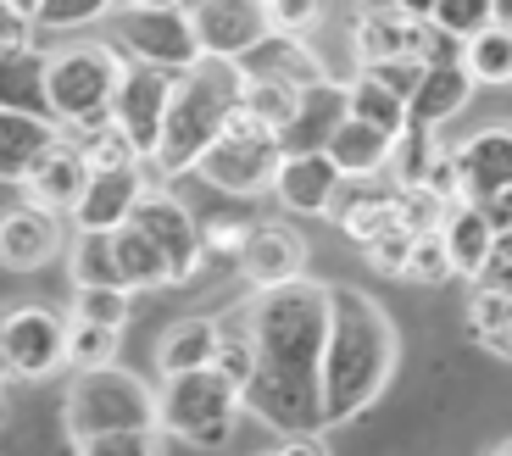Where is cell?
<instances>
[{
	"mask_svg": "<svg viewBox=\"0 0 512 456\" xmlns=\"http://www.w3.org/2000/svg\"><path fill=\"white\" fill-rule=\"evenodd\" d=\"M396 368V329L368 301L362 290H340L334 284V323H329V351H323V406L329 423H346L368 412V401L384 390Z\"/></svg>",
	"mask_w": 512,
	"mask_h": 456,
	"instance_id": "7a4b0ae2",
	"label": "cell"
},
{
	"mask_svg": "<svg viewBox=\"0 0 512 456\" xmlns=\"http://www.w3.org/2000/svg\"><path fill=\"white\" fill-rule=\"evenodd\" d=\"M218 323L212 317H184V323H173L162 340V351H156V368L162 373H184V368H212V356H218Z\"/></svg>",
	"mask_w": 512,
	"mask_h": 456,
	"instance_id": "83f0119b",
	"label": "cell"
},
{
	"mask_svg": "<svg viewBox=\"0 0 512 456\" xmlns=\"http://www.w3.org/2000/svg\"><path fill=\"white\" fill-rule=\"evenodd\" d=\"M6 6H17V12H39V0H6Z\"/></svg>",
	"mask_w": 512,
	"mask_h": 456,
	"instance_id": "db71d44e",
	"label": "cell"
},
{
	"mask_svg": "<svg viewBox=\"0 0 512 456\" xmlns=\"http://www.w3.org/2000/svg\"><path fill=\"white\" fill-rule=\"evenodd\" d=\"M423 67H429V62H418V56H396V62H368L362 73H373L379 84H390V89H396L401 101H412V89H418Z\"/></svg>",
	"mask_w": 512,
	"mask_h": 456,
	"instance_id": "f6af8a7d",
	"label": "cell"
},
{
	"mask_svg": "<svg viewBox=\"0 0 512 456\" xmlns=\"http://www.w3.org/2000/svg\"><path fill=\"white\" fill-rule=\"evenodd\" d=\"M401 6H407L412 17H435V0H401Z\"/></svg>",
	"mask_w": 512,
	"mask_h": 456,
	"instance_id": "816d5d0a",
	"label": "cell"
},
{
	"mask_svg": "<svg viewBox=\"0 0 512 456\" xmlns=\"http://www.w3.org/2000/svg\"><path fill=\"white\" fill-rule=\"evenodd\" d=\"M67 334L73 323H62L45 306H23V312L6 317V334H0V356H6V373L12 379H39L51 373L56 362H67Z\"/></svg>",
	"mask_w": 512,
	"mask_h": 456,
	"instance_id": "30bf717a",
	"label": "cell"
},
{
	"mask_svg": "<svg viewBox=\"0 0 512 456\" xmlns=\"http://www.w3.org/2000/svg\"><path fill=\"white\" fill-rule=\"evenodd\" d=\"M162 423V395L145 390V379L123 368H84L67 395V434L73 445L95 440V434H112V429H156Z\"/></svg>",
	"mask_w": 512,
	"mask_h": 456,
	"instance_id": "277c9868",
	"label": "cell"
},
{
	"mask_svg": "<svg viewBox=\"0 0 512 456\" xmlns=\"http://www.w3.org/2000/svg\"><path fill=\"white\" fill-rule=\"evenodd\" d=\"M195 39H201L206 56H229L240 62L262 34H273V17H268V0H206L190 12Z\"/></svg>",
	"mask_w": 512,
	"mask_h": 456,
	"instance_id": "8fae6325",
	"label": "cell"
},
{
	"mask_svg": "<svg viewBox=\"0 0 512 456\" xmlns=\"http://www.w3.org/2000/svg\"><path fill=\"white\" fill-rule=\"evenodd\" d=\"M279 162H284L279 134H273L268 123H256L251 112H240L218 140H212V151L195 162V173H201L206 184L229 190V195H256V190H268L273 184Z\"/></svg>",
	"mask_w": 512,
	"mask_h": 456,
	"instance_id": "52a82bcc",
	"label": "cell"
},
{
	"mask_svg": "<svg viewBox=\"0 0 512 456\" xmlns=\"http://www.w3.org/2000/svg\"><path fill=\"white\" fill-rule=\"evenodd\" d=\"M496 23L512 28V0H496Z\"/></svg>",
	"mask_w": 512,
	"mask_h": 456,
	"instance_id": "f5cc1de1",
	"label": "cell"
},
{
	"mask_svg": "<svg viewBox=\"0 0 512 456\" xmlns=\"http://www.w3.org/2000/svg\"><path fill=\"white\" fill-rule=\"evenodd\" d=\"M73 279L78 284H123L117 267V228H84V240L73 251Z\"/></svg>",
	"mask_w": 512,
	"mask_h": 456,
	"instance_id": "d6a6232c",
	"label": "cell"
},
{
	"mask_svg": "<svg viewBox=\"0 0 512 456\" xmlns=\"http://www.w3.org/2000/svg\"><path fill=\"white\" fill-rule=\"evenodd\" d=\"M390 151H396V134H384V128L362 123V117H346L329 140V156L346 178H373L379 167H390Z\"/></svg>",
	"mask_w": 512,
	"mask_h": 456,
	"instance_id": "d4e9b609",
	"label": "cell"
},
{
	"mask_svg": "<svg viewBox=\"0 0 512 456\" xmlns=\"http://www.w3.org/2000/svg\"><path fill=\"white\" fill-rule=\"evenodd\" d=\"M468 323H474V334L496 351L501 334H507L512 323V290H496V284H479L474 290V306H468Z\"/></svg>",
	"mask_w": 512,
	"mask_h": 456,
	"instance_id": "74e56055",
	"label": "cell"
},
{
	"mask_svg": "<svg viewBox=\"0 0 512 456\" xmlns=\"http://www.w3.org/2000/svg\"><path fill=\"white\" fill-rule=\"evenodd\" d=\"M0 256L12 273H28V267H45L56 256V223L45 206H12L6 212V228H0Z\"/></svg>",
	"mask_w": 512,
	"mask_h": 456,
	"instance_id": "603a6c76",
	"label": "cell"
},
{
	"mask_svg": "<svg viewBox=\"0 0 512 456\" xmlns=\"http://www.w3.org/2000/svg\"><path fill=\"white\" fill-rule=\"evenodd\" d=\"M134 6H184V0H134Z\"/></svg>",
	"mask_w": 512,
	"mask_h": 456,
	"instance_id": "11a10c76",
	"label": "cell"
},
{
	"mask_svg": "<svg viewBox=\"0 0 512 456\" xmlns=\"http://www.w3.org/2000/svg\"><path fill=\"white\" fill-rule=\"evenodd\" d=\"M84 156H90L95 173H101V167H140V145L117 128V117L101 128H84Z\"/></svg>",
	"mask_w": 512,
	"mask_h": 456,
	"instance_id": "f35d334b",
	"label": "cell"
},
{
	"mask_svg": "<svg viewBox=\"0 0 512 456\" xmlns=\"http://www.w3.org/2000/svg\"><path fill=\"white\" fill-rule=\"evenodd\" d=\"M45 56H12L6 62V106H23V112H45L51 117V95H45Z\"/></svg>",
	"mask_w": 512,
	"mask_h": 456,
	"instance_id": "836d02e7",
	"label": "cell"
},
{
	"mask_svg": "<svg viewBox=\"0 0 512 456\" xmlns=\"http://www.w3.org/2000/svg\"><path fill=\"white\" fill-rule=\"evenodd\" d=\"M128 67L117 62V51L106 45H73V51H56L45 67V95H51V117L67 128H101L112 123V101L117 84H123Z\"/></svg>",
	"mask_w": 512,
	"mask_h": 456,
	"instance_id": "5b68a950",
	"label": "cell"
},
{
	"mask_svg": "<svg viewBox=\"0 0 512 456\" xmlns=\"http://www.w3.org/2000/svg\"><path fill=\"white\" fill-rule=\"evenodd\" d=\"M412 34H418V17L401 0H357V12H351V51L362 67L412 56Z\"/></svg>",
	"mask_w": 512,
	"mask_h": 456,
	"instance_id": "4fadbf2b",
	"label": "cell"
},
{
	"mask_svg": "<svg viewBox=\"0 0 512 456\" xmlns=\"http://www.w3.org/2000/svg\"><path fill=\"white\" fill-rule=\"evenodd\" d=\"M273 190L290 212H307V217H323L334 212V195L346 190V173L334 167L329 151H290L273 173Z\"/></svg>",
	"mask_w": 512,
	"mask_h": 456,
	"instance_id": "7c38bea8",
	"label": "cell"
},
{
	"mask_svg": "<svg viewBox=\"0 0 512 456\" xmlns=\"http://www.w3.org/2000/svg\"><path fill=\"white\" fill-rule=\"evenodd\" d=\"M412 245H418V228H412V223H390L384 234H373L362 251H368V262L379 267V273H407V267H412Z\"/></svg>",
	"mask_w": 512,
	"mask_h": 456,
	"instance_id": "60d3db41",
	"label": "cell"
},
{
	"mask_svg": "<svg viewBox=\"0 0 512 456\" xmlns=\"http://www.w3.org/2000/svg\"><path fill=\"white\" fill-rule=\"evenodd\" d=\"M334 217L357 245H368L390 223H407L401 217V190H340L334 195Z\"/></svg>",
	"mask_w": 512,
	"mask_h": 456,
	"instance_id": "484cf974",
	"label": "cell"
},
{
	"mask_svg": "<svg viewBox=\"0 0 512 456\" xmlns=\"http://www.w3.org/2000/svg\"><path fill=\"white\" fill-rule=\"evenodd\" d=\"M351 117H362V123L384 128V134H401V128L412 123L407 101H401L390 84H379L373 73H362L357 84H351Z\"/></svg>",
	"mask_w": 512,
	"mask_h": 456,
	"instance_id": "4dcf8cb0",
	"label": "cell"
},
{
	"mask_svg": "<svg viewBox=\"0 0 512 456\" xmlns=\"http://www.w3.org/2000/svg\"><path fill=\"white\" fill-rule=\"evenodd\" d=\"M218 329H223V334H218V356H212V368L229 373V379L240 384V395H245V384H251V373H256V334H251V312L223 317Z\"/></svg>",
	"mask_w": 512,
	"mask_h": 456,
	"instance_id": "1f68e13d",
	"label": "cell"
},
{
	"mask_svg": "<svg viewBox=\"0 0 512 456\" xmlns=\"http://www.w3.org/2000/svg\"><path fill=\"white\" fill-rule=\"evenodd\" d=\"M435 23L457 39H474L479 28L496 23V0H435Z\"/></svg>",
	"mask_w": 512,
	"mask_h": 456,
	"instance_id": "b9f144b4",
	"label": "cell"
},
{
	"mask_svg": "<svg viewBox=\"0 0 512 456\" xmlns=\"http://www.w3.org/2000/svg\"><path fill=\"white\" fill-rule=\"evenodd\" d=\"M462 62L479 84H512V28L490 23L474 39H462Z\"/></svg>",
	"mask_w": 512,
	"mask_h": 456,
	"instance_id": "f546056e",
	"label": "cell"
},
{
	"mask_svg": "<svg viewBox=\"0 0 512 456\" xmlns=\"http://www.w3.org/2000/svg\"><path fill=\"white\" fill-rule=\"evenodd\" d=\"M28 23H34V12H17V6H6L0 12V56L12 62V56H28Z\"/></svg>",
	"mask_w": 512,
	"mask_h": 456,
	"instance_id": "7dc6e473",
	"label": "cell"
},
{
	"mask_svg": "<svg viewBox=\"0 0 512 456\" xmlns=\"http://www.w3.org/2000/svg\"><path fill=\"white\" fill-rule=\"evenodd\" d=\"M245 106V67L229 62V56H201L195 67L179 73V89H173V106H167V128L162 145H156V167L162 173H190L212 140L240 117Z\"/></svg>",
	"mask_w": 512,
	"mask_h": 456,
	"instance_id": "3957f363",
	"label": "cell"
},
{
	"mask_svg": "<svg viewBox=\"0 0 512 456\" xmlns=\"http://www.w3.org/2000/svg\"><path fill=\"white\" fill-rule=\"evenodd\" d=\"M112 356H117V329H112V323L73 317V334H67V362L84 373V368H106Z\"/></svg>",
	"mask_w": 512,
	"mask_h": 456,
	"instance_id": "8d00e7d4",
	"label": "cell"
},
{
	"mask_svg": "<svg viewBox=\"0 0 512 456\" xmlns=\"http://www.w3.org/2000/svg\"><path fill=\"white\" fill-rule=\"evenodd\" d=\"M240 67H245V78H290V84H318L323 78V67L312 62L301 34H279V28L256 39L251 51L240 56Z\"/></svg>",
	"mask_w": 512,
	"mask_h": 456,
	"instance_id": "cb8c5ba5",
	"label": "cell"
},
{
	"mask_svg": "<svg viewBox=\"0 0 512 456\" xmlns=\"http://www.w3.org/2000/svg\"><path fill=\"white\" fill-rule=\"evenodd\" d=\"M301 267H307V245L301 234L284 223H256L245 234V251H240V273L256 284V290H273V284H290L301 279Z\"/></svg>",
	"mask_w": 512,
	"mask_h": 456,
	"instance_id": "2e32d148",
	"label": "cell"
},
{
	"mask_svg": "<svg viewBox=\"0 0 512 456\" xmlns=\"http://www.w3.org/2000/svg\"><path fill=\"white\" fill-rule=\"evenodd\" d=\"M479 284L512 290V228H501V234H496V251H490V262H485V273H479Z\"/></svg>",
	"mask_w": 512,
	"mask_h": 456,
	"instance_id": "c3c4849f",
	"label": "cell"
},
{
	"mask_svg": "<svg viewBox=\"0 0 512 456\" xmlns=\"http://www.w3.org/2000/svg\"><path fill=\"white\" fill-rule=\"evenodd\" d=\"M140 201H145L140 167H101V173H90L73 217H78V228H123Z\"/></svg>",
	"mask_w": 512,
	"mask_h": 456,
	"instance_id": "ac0fdd59",
	"label": "cell"
},
{
	"mask_svg": "<svg viewBox=\"0 0 512 456\" xmlns=\"http://www.w3.org/2000/svg\"><path fill=\"white\" fill-rule=\"evenodd\" d=\"M301 89L307 84H290V78H245L240 112H251L256 123H268L273 134H284L295 123V112H301Z\"/></svg>",
	"mask_w": 512,
	"mask_h": 456,
	"instance_id": "f1b7e54d",
	"label": "cell"
},
{
	"mask_svg": "<svg viewBox=\"0 0 512 456\" xmlns=\"http://www.w3.org/2000/svg\"><path fill=\"white\" fill-rule=\"evenodd\" d=\"M73 317H90V323H112V329H123L128 323V284H78Z\"/></svg>",
	"mask_w": 512,
	"mask_h": 456,
	"instance_id": "ab89813d",
	"label": "cell"
},
{
	"mask_svg": "<svg viewBox=\"0 0 512 456\" xmlns=\"http://www.w3.org/2000/svg\"><path fill=\"white\" fill-rule=\"evenodd\" d=\"M90 156H84V145H56L51 156H45V162L34 167V173H28V184L23 190L34 195L39 206H56V212H73L78 206V195H84V184H90Z\"/></svg>",
	"mask_w": 512,
	"mask_h": 456,
	"instance_id": "7402d4cb",
	"label": "cell"
},
{
	"mask_svg": "<svg viewBox=\"0 0 512 456\" xmlns=\"http://www.w3.org/2000/svg\"><path fill=\"white\" fill-rule=\"evenodd\" d=\"M496 351H507V356H512V323H507V334H501V345H496Z\"/></svg>",
	"mask_w": 512,
	"mask_h": 456,
	"instance_id": "9f6ffc18",
	"label": "cell"
},
{
	"mask_svg": "<svg viewBox=\"0 0 512 456\" xmlns=\"http://www.w3.org/2000/svg\"><path fill=\"white\" fill-rule=\"evenodd\" d=\"M440 240H446L451 267H457L462 279H479L490 251H496V223L485 217L479 201H451L446 217H440Z\"/></svg>",
	"mask_w": 512,
	"mask_h": 456,
	"instance_id": "44dd1931",
	"label": "cell"
},
{
	"mask_svg": "<svg viewBox=\"0 0 512 456\" xmlns=\"http://www.w3.org/2000/svg\"><path fill=\"white\" fill-rule=\"evenodd\" d=\"M240 384L218 368H184L167 373L162 384V429H173L190 445H223L234 429V406H240Z\"/></svg>",
	"mask_w": 512,
	"mask_h": 456,
	"instance_id": "8992f818",
	"label": "cell"
},
{
	"mask_svg": "<svg viewBox=\"0 0 512 456\" xmlns=\"http://www.w3.org/2000/svg\"><path fill=\"white\" fill-rule=\"evenodd\" d=\"M462 201H490L512 190V128H479L474 140L457 151Z\"/></svg>",
	"mask_w": 512,
	"mask_h": 456,
	"instance_id": "d6986e66",
	"label": "cell"
},
{
	"mask_svg": "<svg viewBox=\"0 0 512 456\" xmlns=\"http://www.w3.org/2000/svg\"><path fill=\"white\" fill-rule=\"evenodd\" d=\"M56 145H62L56 117L23 112V106H0V178H6V190H12V184H28V173H34Z\"/></svg>",
	"mask_w": 512,
	"mask_h": 456,
	"instance_id": "9a60e30c",
	"label": "cell"
},
{
	"mask_svg": "<svg viewBox=\"0 0 512 456\" xmlns=\"http://www.w3.org/2000/svg\"><path fill=\"white\" fill-rule=\"evenodd\" d=\"M268 17L279 34H307L323 17V0H268Z\"/></svg>",
	"mask_w": 512,
	"mask_h": 456,
	"instance_id": "bcb514c9",
	"label": "cell"
},
{
	"mask_svg": "<svg viewBox=\"0 0 512 456\" xmlns=\"http://www.w3.org/2000/svg\"><path fill=\"white\" fill-rule=\"evenodd\" d=\"M457 267H451V251H446V240H440V228H429V234H418V245H412V267H407V279H418V284H440V279H451Z\"/></svg>",
	"mask_w": 512,
	"mask_h": 456,
	"instance_id": "7bdbcfd3",
	"label": "cell"
},
{
	"mask_svg": "<svg viewBox=\"0 0 512 456\" xmlns=\"http://www.w3.org/2000/svg\"><path fill=\"white\" fill-rule=\"evenodd\" d=\"M173 440H179V434H173V429L162 434V423H156V429H112V434H95V440L73 445V451H78V456H151V451H167Z\"/></svg>",
	"mask_w": 512,
	"mask_h": 456,
	"instance_id": "d590c367",
	"label": "cell"
},
{
	"mask_svg": "<svg viewBox=\"0 0 512 456\" xmlns=\"http://www.w3.org/2000/svg\"><path fill=\"white\" fill-rule=\"evenodd\" d=\"M423 184H429V190L440 195V201H462V173H457V151L451 156H435V167H429V178H423Z\"/></svg>",
	"mask_w": 512,
	"mask_h": 456,
	"instance_id": "681fc988",
	"label": "cell"
},
{
	"mask_svg": "<svg viewBox=\"0 0 512 456\" xmlns=\"http://www.w3.org/2000/svg\"><path fill=\"white\" fill-rule=\"evenodd\" d=\"M351 117V84H329V78H318V84L301 89V112H295V123L279 134L284 156L290 151H329L334 128Z\"/></svg>",
	"mask_w": 512,
	"mask_h": 456,
	"instance_id": "e0dca14e",
	"label": "cell"
},
{
	"mask_svg": "<svg viewBox=\"0 0 512 456\" xmlns=\"http://www.w3.org/2000/svg\"><path fill=\"white\" fill-rule=\"evenodd\" d=\"M112 0H39V12L34 23L45 28H78V23H90V17H101Z\"/></svg>",
	"mask_w": 512,
	"mask_h": 456,
	"instance_id": "ee69618b",
	"label": "cell"
},
{
	"mask_svg": "<svg viewBox=\"0 0 512 456\" xmlns=\"http://www.w3.org/2000/svg\"><path fill=\"white\" fill-rule=\"evenodd\" d=\"M245 234H251V228H240V223H218L212 234H206V251H212V256H234V262H240Z\"/></svg>",
	"mask_w": 512,
	"mask_h": 456,
	"instance_id": "f907efd6",
	"label": "cell"
},
{
	"mask_svg": "<svg viewBox=\"0 0 512 456\" xmlns=\"http://www.w3.org/2000/svg\"><path fill=\"white\" fill-rule=\"evenodd\" d=\"M123 45L140 56V62H162V67H173V73H184V67H195L206 56L184 6H134V12L123 17Z\"/></svg>",
	"mask_w": 512,
	"mask_h": 456,
	"instance_id": "9c48e42d",
	"label": "cell"
},
{
	"mask_svg": "<svg viewBox=\"0 0 512 456\" xmlns=\"http://www.w3.org/2000/svg\"><path fill=\"white\" fill-rule=\"evenodd\" d=\"M435 128L423 123H407L396 134V151H390V167H396V184H423L429 167H435Z\"/></svg>",
	"mask_w": 512,
	"mask_h": 456,
	"instance_id": "e575fe53",
	"label": "cell"
},
{
	"mask_svg": "<svg viewBox=\"0 0 512 456\" xmlns=\"http://www.w3.org/2000/svg\"><path fill=\"white\" fill-rule=\"evenodd\" d=\"M117 267H123L128 290H156V284H173V262H167V251L151 240V234H145L140 223L117 228Z\"/></svg>",
	"mask_w": 512,
	"mask_h": 456,
	"instance_id": "4316f807",
	"label": "cell"
},
{
	"mask_svg": "<svg viewBox=\"0 0 512 456\" xmlns=\"http://www.w3.org/2000/svg\"><path fill=\"white\" fill-rule=\"evenodd\" d=\"M128 223H140L145 234L167 251V262H173V284H184L195 273V262H201V251H206V234L195 228V217L184 212L173 195H145Z\"/></svg>",
	"mask_w": 512,
	"mask_h": 456,
	"instance_id": "5bb4252c",
	"label": "cell"
},
{
	"mask_svg": "<svg viewBox=\"0 0 512 456\" xmlns=\"http://www.w3.org/2000/svg\"><path fill=\"white\" fill-rule=\"evenodd\" d=\"M474 84H479V78L468 73V62H462V56H457V62H429V67H423V78H418V89H412V101H407L412 123L440 128L446 117H457L462 106H468Z\"/></svg>",
	"mask_w": 512,
	"mask_h": 456,
	"instance_id": "ffe728a7",
	"label": "cell"
},
{
	"mask_svg": "<svg viewBox=\"0 0 512 456\" xmlns=\"http://www.w3.org/2000/svg\"><path fill=\"white\" fill-rule=\"evenodd\" d=\"M173 89H179V73L162 62H134L117 84V101L112 117L128 140L140 145V156H156L162 145V128H167V106H173Z\"/></svg>",
	"mask_w": 512,
	"mask_h": 456,
	"instance_id": "ba28073f",
	"label": "cell"
},
{
	"mask_svg": "<svg viewBox=\"0 0 512 456\" xmlns=\"http://www.w3.org/2000/svg\"><path fill=\"white\" fill-rule=\"evenodd\" d=\"M245 312L256 334V373L245 384V406L279 434H318L329 423L323 351L334 323V284H273V290H256Z\"/></svg>",
	"mask_w": 512,
	"mask_h": 456,
	"instance_id": "6da1fadb",
	"label": "cell"
},
{
	"mask_svg": "<svg viewBox=\"0 0 512 456\" xmlns=\"http://www.w3.org/2000/svg\"><path fill=\"white\" fill-rule=\"evenodd\" d=\"M195 6H206V0H184V12H195Z\"/></svg>",
	"mask_w": 512,
	"mask_h": 456,
	"instance_id": "6f0895ef",
	"label": "cell"
}]
</instances>
